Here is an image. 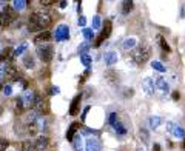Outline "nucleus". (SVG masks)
I'll return each instance as SVG.
<instances>
[{
  "label": "nucleus",
  "instance_id": "nucleus-5",
  "mask_svg": "<svg viewBox=\"0 0 185 151\" xmlns=\"http://www.w3.org/2000/svg\"><path fill=\"white\" fill-rule=\"evenodd\" d=\"M37 56L42 62L48 63L52 60V46L48 43H42V45H37Z\"/></svg>",
  "mask_w": 185,
  "mask_h": 151
},
{
  "label": "nucleus",
  "instance_id": "nucleus-30",
  "mask_svg": "<svg viewBox=\"0 0 185 151\" xmlns=\"http://www.w3.org/2000/svg\"><path fill=\"white\" fill-rule=\"evenodd\" d=\"M83 36L86 39V42H91V40L94 39V31H92L91 28H83Z\"/></svg>",
  "mask_w": 185,
  "mask_h": 151
},
{
  "label": "nucleus",
  "instance_id": "nucleus-24",
  "mask_svg": "<svg viewBox=\"0 0 185 151\" xmlns=\"http://www.w3.org/2000/svg\"><path fill=\"white\" fill-rule=\"evenodd\" d=\"M113 127H114V131H116L119 136H124V134H127V128H125V125H124V123H121L119 120L114 123Z\"/></svg>",
  "mask_w": 185,
  "mask_h": 151
},
{
  "label": "nucleus",
  "instance_id": "nucleus-16",
  "mask_svg": "<svg viewBox=\"0 0 185 151\" xmlns=\"http://www.w3.org/2000/svg\"><path fill=\"white\" fill-rule=\"evenodd\" d=\"M79 127H80V123H79V122H73L71 125H70V128L67 131V140L68 142H73V139L76 137V133H77Z\"/></svg>",
  "mask_w": 185,
  "mask_h": 151
},
{
  "label": "nucleus",
  "instance_id": "nucleus-2",
  "mask_svg": "<svg viewBox=\"0 0 185 151\" xmlns=\"http://www.w3.org/2000/svg\"><path fill=\"white\" fill-rule=\"evenodd\" d=\"M36 93L31 91V90H25V93L22 94V97H17L16 99V106L19 111H23V109H31L34 106V102H36Z\"/></svg>",
  "mask_w": 185,
  "mask_h": 151
},
{
  "label": "nucleus",
  "instance_id": "nucleus-15",
  "mask_svg": "<svg viewBox=\"0 0 185 151\" xmlns=\"http://www.w3.org/2000/svg\"><path fill=\"white\" fill-rule=\"evenodd\" d=\"M80 100H82V96H80V94H77L76 97L73 99L71 106H70V116H76V114H77L79 106H80Z\"/></svg>",
  "mask_w": 185,
  "mask_h": 151
},
{
  "label": "nucleus",
  "instance_id": "nucleus-13",
  "mask_svg": "<svg viewBox=\"0 0 185 151\" xmlns=\"http://www.w3.org/2000/svg\"><path fill=\"white\" fill-rule=\"evenodd\" d=\"M33 125L36 127V130L37 131H43V130H46V127H48V122H46V117L42 114V116H37L36 117V120H34V123Z\"/></svg>",
  "mask_w": 185,
  "mask_h": 151
},
{
  "label": "nucleus",
  "instance_id": "nucleus-17",
  "mask_svg": "<svg viewBox=\"0 0 185 151\" xmlns=\"http://www.w3.org/2000/svg\"><path fill=\"white\" fill-rule=\"evenodd\" d=\"M117 52H114V51H108V52H105V56H103V60H105V63H107L108 66H111V65H114L116 62H117Z\"/></svg>",
  "mask_w": 185,
  "mask_h": 151
},
{
  "label": "nucleus",
  "instance_id": "nucleus-6",
  "mask_svg": "<svg viewBox=\"0 0 185 151\" xmlns=\"http://www.w3.org/2000/svg\"><path fill=\"white\" fill-rule=\"evenodd\" d=\"M34 109L37 114H46L48 113V102L42 97V96H36V102H34Z\"/></svg>",
  "mask_w": 185,
  "mask_h": 151
},
{
  "label": "nucleus",
  "instance_id": "nucleus-10",
  "mask_svg": "<svg viewBox=\"0 0 185 151\" xmlns=\"http://www.w3.org/2000/svg\"><path fill=\"white\" fill-rule=\"evenodd\" d=\"M3 77L8 79V80H19V73H17V68L14 65H8L5 68V73H3Z\"/></svg>",
  "mask_w": 185,
  "mask_h": 151
},
{
  "label": "nucleus",
  "instance_id": "nucleus-28",
  "mask_svg": "<svg viewBox=\"0 0 185 151\" xmlns=\"http://www.w3.org/2000/svg\"><path fill=\"white\" fill-rule=\"evenodd\" d=\"M22 151H36L34 142H31V140H25V142L22 143Z\"/></svg>",
  "mask_w": 185,
  "mask_h": 151
},
{
  "label": "nucleus",
  "instance_id": "nucleus-3",
  "mask_svg": "<svg viewBox=\"0 0 185 151\" xmlns=\"http://www.w3.org/2000/svg\"><path fill=\"white\" fill-rule=\"evenodd\" d=\"M131 56H133V60H134L136 65H143L145 62L150 59L151 49H150L148 45H139L137 48H134V51H133Z\"/></svg>",
  "mask_w": 185,
  "mask_h": 151
},
{
  "label": "nucleus",
  "instance_id": "nucleus-9",
  "mask_svg": "<svg viewBox=\"0 0 185 151\" xmlns=\"http://www.w3.org/2000/svg\"><path fill=\"white\" fill-rule=\"evenodd\" d=\"M102 143L97 137H88L85 140V151H100Z\"/></svg>",
  "mask_w": 185,
  "mask_h": 151
},
{
  "label": "nucleus",
  "instance_id": "nucleus-18",
  "mask_svg": "<svg viewBox=\"0 0 185 151\" xmlns=\"http://www.w3.org/2000/svg\"><path fill=\"white\" fill-rule=\"evenodd\" d=\"M34 146H36V151H43L48 146V139L43 137V136L37 137V139L34 140Z\"/></svg>",
  "mask_w": 185,
  "mask_h": 151
},
{
  "label": "nucleus",
  "instance_id": "nucleus-7",
  "mask_svg": "<svg viewBox=\"0 0 185 151\" xmlns=\"http://www.w3.org/2000/svg\"><path fill=\"white\" fill-rule=\"evenodd\" d=\"M52 36H54L56 42H62V40H67V39L70 37V28H68L67 25H59Z\"/></svg>",
  "mask_w": 185,
  "mask_h": 151
},
{
  "label": "nucleus",
  "instance_id": "nucleus-20",
  "mask_svg": "<svg viewBox=\"0 0 185 151\" xmlns=\"http://www.w3.org/2000/svg\"><path fill=\"white\" fill-rule=\"evenodd\" d=\"M136 45H137V40L134 37H127L122 43L124 49H133V48H136Z\"/></svg>",
  "mask_w": 185,
  "mask_h": 151
},
{
  "label": "nucleus",
  "instance_id": "nucleus-41",
  "mask_svg": "<svg viewBox=\"0 0 185 151\" xmlns=\"http://www.w3.org/2000/svg\"><path fill=\"white\" fill-rule=\"evenodd\" d=\"M174 125H176V123L174 122H167V131H173V128H174Z\"/></svg>",
  "mask_w": 185,
  "mask_h": 151
},
{
  "label": "nucleus",
  "instance_id": "nucleus-23",
  "mask_svg": "<svg viewBox=\"0 0 185 151\" xmlns=\"http://www.w3.org/2000/svg\"><path fill=\"white\" fill-rule=\"evenodd\" d=\"M171 134H173L174 137H177V139H183V137H185V130L180 125H177V123H176L173 131H171Z\"/></svg>",
  "mask_w": 185,
  "mask_h": 151
},
{
  "label": "nucleus",
  "instance_id": "nucleus-31",
  "mask_svg": "<svg viewBox=\"0 0 185 151\" xmlns=\"http://www.w3.org/2000/svg\"><path fill=\"white\" fill-rule=\"evenodd\" d=\"M100 25H102V20H100V16H94V17H92V31H94V30H99L100 28Z\"/></svg>",
  "mask_w": 185,
  "mask_h": 151
},
{
  "label": "nucleus",
  "instance_id": "nucleus-48",
  "mask_svg": "<svg viewBox=\"0 0 185 151\" xmlns=\"http://www.w3.org/2000/svg\"><path fill=\"white\" fill-rule=\"evenodd\" d=\"M136 151H145V149H143V148H137Z\"/></svg>",
  "mask_w": 185,
  "mask_h": 151
},
{
  "label": "nucleus",
  "instance_id": "nucleus-42",
  "mask_svg": "<svg viewBox=\"0 0 185 151\" xmlns=\"http://www.w3.org/2000/svg\"><path fill=\"white\" fill-rule=\"evenodd\" d=\"M52 96H54V94H59L60 93V88L59 87H51V91H49Z\"/></svg>",
  "mask_w": 185,
  "mask_h": 151
},
{
  "label": "nucleus",
  "instance_id": "nucleus-22",
  "mask_svg": "<svg viewBox=\"0 0 185 151\" xmlns=\"http://www.w3.org/2000/svg\"><path fill=\"white\" fill-rule=\"evenodd\" d=\"M148 123H150V128H151V130H156V128H159V127H161V123H162V117H159V116H151V117H150V120H148Z\"/></svg>",
  "mask_w": 185,
  "mask_h": 151
},
{
  "label": "nucleus",
  "instance_id": "nucleus-46",
  "mask_svg": "<svg viewBox=\"0 0 185 151\" xmlns=\"http://www.w3.org/2000/svg\"><path fill=\"white\" fill-rule=\"evenodd\" d=\"M65 6H67V2H65V0H62V2H60V8H65Z\"/></svg>",
  "mask_w": 185,
  "mask_h": 151
},
{
  "label": "nucleus",
  "instance_id": "nucleus-33",
  "mask_svg": "<svg viewBox=\"0 0 185 151\" xmlns=\"http://www.w3.org/2000/svg\"><path fill=\"white\" fill-rule=\"evenodd\" d=\"M23 65H25L26 68H34V59H33L31 56H26V57L23 59Z\"/></svg>",
  "mask_w": 185,
  "mask_h": 151
},
{
  "label": "nucleus",
  "instance_id": "nucleus-43",
  "mask_svg": "<svg viewBox=\"0 0 185 151\" xmlns=\"http://www.w3.org/2000/svg\"><path fill=\"white\" fill-rule=\"evenodd\" d=\"M89 111V106H86L85 109H83V114H82V122H85V119H86V113Z\"/></svg>",
  "mask_w": 185,
  "mask_h": 151
},
{
  "label": "nucleus",
  "instance_id": "nucleus-14",
  "mask_svg": "<svg viewBox=\"0 0 185 151\" xmlns=\"http://www.w3.org/2000/svg\"><path fill=\"white\" fill-rule=\"evenodd\" d=\"M51 37H52V34L49 31H42L40 34H37L34 37V42H36V45H42V43H46Z\"/></svg>",
  "mask_w": 185,
  "mask_h": 151
},
{
  "label": "nucleus",
  "instance_id": "nucleus-45",
  "mask_svg": "<svg viewBox=\"0 0 185 151\" xmlns=\"http://www.w3.org/2000/svg\"><path fill=\"white\" fill-rule=\"evenodd\" d=\"M173 99H174V100H177V99H179V93H176V91L173 93Z\"/></svg>",
  "mask_w": 185,
  "mask_h": 151
},
{
  "label": "nucleus",
  "instance_id": "nucleus-25",
  "mask_svg": "<svg viewBox=\"0 0 185 151\" xmlns=\"http://www.w3.org/2000/svg\"><path fill=\"white\" fill-rule=\"evenodd\" d=\"M131 9H133V0H124V3H122V14H130Z\"/></svg>",
  "mask_w": 185,
  "mask_h": 151
},
{
  "label": "nucleus",
  "instance_id": "nucleus-49",
  "mask_svg": "<svg viewBox=\"0 0 185 151\" xmlns=\"http://www.w3.org/2000/svg\"><path fill=\"white\" fill-rule=\"evenodd\" d=\"M183 139H185V137H183ZM183 148H185V145H183Z\"/></svg>",
  "mask_w": 185,
  "mask_h": 151
},
{
  "label": "nucleus",
  "instance_id": "nucleus-37",
  "mask_svg": "<svg viewBox=\"0 0 185 151\" xmlns=\"http://www.w3.org/2000/svg\"><path fill=\"white\" fill-rule=\"evenodd\" d=\"M2 90H3V94L6 96V97L12 94V87H11L9 83H8V85H3V88H2Z\"/></svg>",
  "mask_w": 185,
  "mask_h": 151
},
{
  "label": "nucleus",
  "instance_id": "nucleus-1",
  "mask_svg": "<svg viewBox=\"0 0 185 151\" xmlns=\"http://www.w3.org/2000/svg\"><path fill=\"white\" fill-rule=\"evenodd\" d=\"M28 22H30V31H43L51 26L52 19L49 14H45V12H34V14L30 16Z\"/></svg>",
  "mask_w": 185,
  "mask_h": 151
},
{
  "label": "nucleus",
  "instance_id": "nucleus-27",
  "mask_svg": "<svg viewBox=\"0 0 185 151\" xmlns=\"http://www.w3.org/2000/svg\"><path fill=\"white\" fill-rule=\"evenodd\" d=\"M151 66H153V70L159 71V73H165V71H167V66H164L162 62H159V60H154V62L151 63Z\"/></svg>",
  "mask_w": 185,
  "mask_h": 151
},
{
  "label": "nucleus",
  "instance_id": "nucleus-35",
  "mask_svg": "<svg viewBox=\"0 0 185 151\" xmlns=\"http://www.w3.org/2000/svg\"><path fill=\"white\" fill-rule=\"evenodd\" d=\"M116 122H117V113H110L108 114V123L110 125H114Z\"/></svg>",
  "mask_w": 185,
  "mask_h": 151
},
{
  "label": "nucleus",
  "instance_id": "nucleus-47",
  "mask_svg": "<svg viewBox=\"0 0 185 151\" xmlns=\"http://www.w3.org/2000/svg\"><path fill=\"white\" fill-rule=\"evenodd\" d=\"M2 113H3V108H2V106H0V116H2Z\"/></svg>",
  "mask_w": 185,
  "mask_h": 151
},
{
  "label": "nucleus",
  "instance_id": "nucleus-21",
  "mask_svg": "<svg viewBox=\"0 0 185 151\" xmlns=\"http://www.w3.org/2000/svg\"><path fill=\"white\" fill-rule=\"evenodd\" d=\"M71 143H73V148L76 151H83V139H82V136H76Z\"/></svg>",
  "mask_w": 185,
  "mask_h": 151
},
{
  "label": "nucleus",
  "instance_id": "nucleus-39",
  "mask_svg": "<svg viewBox=\"0 0 185 151\" xmlns=\"http://www.w3.org/2000/svg\"><path fill=\"white\" fill-rule=\"evenodd\" d=\"M57 2V0H40V5L43 6H51V5H54Z\"/></svg>",
  "mask_w": 185,
  "mask_h": 151
},
{
  "label": "nucleus",
  "instance_id": "nucleus-38",
  "mask_svg": "<svg viewBox=\"0 0 185 151\" xmlns=\"http://www.w3.org/2000/svg\"><path fill=\"white\" fill-rule=\"evenodd\" d=\"M88 49H89V43H82L79 46V54H85Z\"/></svg>",
  "mask_w": 185,
  "mask_h": 151
},
{
  "label": "nucleus",
  "instance_id": "nucleus-32",
  "mask_svg": "<svg viewBox=\"0 0 185 151\" xmlns=\"http://www.w3.org/2000/svg\"><path fill=\"white\" fill-rule=\"evenodd\" d=\"M26 48H28V46H26V43H22L19 48H16V49H14L12 56H16V57H17V56H20V54H23V52L26 51Z\"/></svg>",
  "mask_w": 185,
  "mask_h": 151
},
{
  "label": "nucleus",
  "instance_id": "nucleus-36",
  "mask_svg": "<svg viewBox=\"0 0 185 151\" xmlns=\"http://www.w3.org/2000/svg\"><path fill=\"white\" fill-rule=\"evenodd\" d=\"M8 145H9V142L6 139H3V137H0V151H6Z\"/></svg>",
  "mask_w": 185,
  "mask_h": 151
},
{
  "label": "nucleus",
  "instance_id": "nucleus-4",
  "mask_svg": "<svg viewBox=\"0 0 185 151\" xmlns=\"http://www.w3.org/2000/svg\"><path fill=\"white\" fill-rule=\"evenodd\" d=\"M14 19H16V11L11 6H5L2 11H0V28L8 26Z\"/></svg>",
  "mask_w": 185,
  "mask_h": 151
},
{
  "label": "nucleus",
  "instance_id": "nucleus-44",
  "mask_svg": "<svg viewBox=\"0 0 185 151\" xmlns=\"http://www.w3.org/2000/svg\"><path fill=\"white\" fill-rule=\"evenodd\" d=\"M153 151H161V145L159 143H154L153 145Z\"/></svg>",
  "mask_w": 185,
  "mask_h": 151
},
{
  "label": "nucleus",
  "instance_id": "nucleus-34",
  "mask_svg": "<svg viewBox=\"0 0 185 151\" xmlns=\"http://www.w3.org/2000/svg\"><path fill=\"white\" fill-rule=\"evenodd\" d=\"M139 136H140V139H142V142H143V143H147V142H148V133L145 131L143 128L139 131Z\"/></svg>",
  "mask_w": 185,
  "mask_h": 151
},
{
  "label": "nucleus",
  "instance_id": "nucleus-19",
  "mask_svg": "<svg viewBox=\"0 0 185 151\" xmlns=\"http://www.w3.org/2000/svg\"><path fill=\"white\" fill-rule=\"evenodd\" d=\"M26 6H28V0H12V9H14L16 12H20L23 9H26Z\"/></svg>",
  "mask_w": 185,
  "mask_h": 151
},
{
  "label": "nucleus",
  "instance_id": "nucleus-40",
  "mask_svg": "<svg viewBox=\"0 0 185 151\" xmlns=\"http://www.w3.org/2000/svg\"><path fill=\"white\" fill-rule=\"evenodd\" d=\"M77 23H79V26H85L86 25V19L83 16H80V17L77 19Z\"/></svg>",
  "mask_w": 185,
  "mask_h": 151
},
{
  "label": "nucleus",
  "instance_id": "nucleus-12",
  "mask_svg": "<svg viewBox=\"0 0 185 151\" xmlns=\"http://www.w3.org/2000/svg\"><path fill=\"white\" fill-rule=\"evenodd\" d=\"M142 88L145 90V93H147L148 96H153L154 94V82H153V79L151 77H147V79H143V82H142Z\"/></svg>",
  "mask_w": 185,
  "mask_h": 151
},
{
  "label": "nucleus",
  "instance_id": "nucleus-8",
  "mask_svg": "<svg viewBox=\"0 0 185 151\" xmlns=\"http://www.w3.org/2000/svg\"><path fill=\"white\" fill-rule=\"evenodd\" d=\"M110 34H111V22H110V20H107V22L103 23V30H102L100 36L97 37V40H96V43H94V45H96V46H100L103 40L110 37Z\"/></svg>",
  "mask_w": 185,
  "mask_h": 151
},
{
  "label": "nucleus",
  "instance_id": "nucleus-26",
  "mask_svg": "<svg viewBox=\"0 0 185 151\" xmlns=\"http://www.w3.org/2000/svg\"><path fill=\"white\" fill-rule=\"evenodd\" d=\"M157 40H159V45H161V48L164 49V52H170V51H171V48H170V45L167 43V40L164 39V36H157Z\"/></svg>",
  "mask_w": 185,
  "mask_h": 151
},
{
  "label": "nucleus",
  "instance_id": "nucleus-11",
  "mask_svg": "<svg viewBox=\"0 0 185 151\" xmlns=\"http://www.w3.org/2000/svg\"><path fill=\"white\" fill-rule=\"evenodd\" d=\"M153 82H154V88H157L159 91H162V93H168L170 91V85L167 83V80L164 79V77H154L153 79Z\"/></svg>",
  "mask_w": 185,
  "mask_h": 151
},
{
  "label": "nucleus",
  "instance_id": "nucleus-29",
  "mask_svg": "<svg viewBox=\"0 0 185 151\" xmlns=\"http://www.w3.org/2000/svg\"><path fill=\"white\" fill-rule=\"evenodd\" d=\"M80 62L83 63V66L89 68V65H91V56H89L88 52H85V54H80Z\"/></svg>",
  "mask_w": 185,
  "mask_h": 151
}]
</instances>
